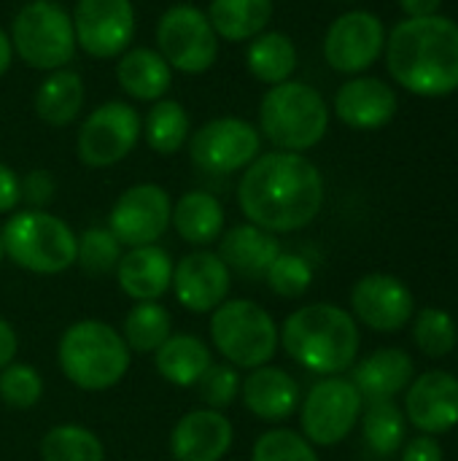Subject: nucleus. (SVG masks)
Masks as SVG:
<instances>
[{
    "label": "nucleus",
    "mask_w": 458,
    "mask_h": 461,
    "mask_svg": "<svg viewBox=\"0 0 458 461\" xmlns=\"http://www.w3.org/2000/svg\"><path fill=\"white\" fill-rule=\"evenodd\" d=\"M238 203L248 224L267 232L308 227L324 205L321 170L302 154L270 151L256 157L238 186Z\"/></svg>",
    "instance_id": "obj_1"
},
{
    "label": "nucleus",
    "mask_w": 458,
    "mask_h": 461,
    "mask_svg": "<svg viewBox=\"0 0 458 461\" xmlns=\"http://www.w3.org/2000/svg\"><path fill=\"white\" fill-rule=\"evenodd\" d=\"M391 78L421 97H445L458 89V22L418 16L400 22L386 38Z\"/></svg>",
    "instance_id": "obj_2"
},
{
    "label": "nucleus",
    "mask_w": 458,
    "mask_h": 461,
    "mask_svg": "<svg viewBox=\"0 0 458 461\" xmlns=\"http://www.w3.org/2000/svg\"><path fill=\"white\" fill-rule=\"evenodd\" d=\"M281 343L300 367L319 375H340L356 362L359 327L348 311L332 303H313L283 321Z\"/></svg>",
    "instance_id": "obj_3"
},
{
    "label": "nucleus",
    "mask_w": 458,
    "mask_h": 461,
    "mask_svg": "<svg viewBox=\"0 0 458 461\" xmlns=\"http://www.w3.org/2000/svg\"><path fill=\"white\" fill-rule=\"evenodd\" d=\"M62 375L84 392H105L124 381L132 351L121 332L97 319L70 324L57 346Z\"/></svg>",
    "instance_id": "obj_4"
},
{
    "label": "nucleus",
    "mask_w": 458,
    "mask_h": 461,
    "mask_svg": "<svg viewBox=\"0 0 458 461\" xmlns=\"http://www.w3.org/2000/svg\"><path fill=\"white\" fill-rule=\"evenodd\" d=\"M259 124L273 146L302 154L324 140L329 130V108L321 92L310 84L283 81L262 97Z\"/></svg>",
    "instance_id": "obj_5"
},
{
    "label": "nucleus",
    "mask_w": 458,
    "mask_h": 461,
    "mask_svg": "<svg viewBox=\"0 0 458 461\" xmlns=\"http://www.w3.org/2000/svg\"><path fill=\"white\" fill-rule=\"evenodd\" d=\"M3 254L22 270L35 276H59L76 265V232L49 211H19L3 230Z\"/></svg>",
    "instance_id": "obj_6"
},
{
    "label": "nucleus",
    "mask_w": 458,
    "mask_h": 461,
    "mask_svg": "<svg viewBox=\"0 0 458 461\" xmlns=\"http://www.w3.org/2000/svg\"><path fill=\"white\" fill-rule=\"evenodd\" d=\"M211 340L238 370L265 367L281 343L275 319L254 300H224L211 316Z\"/></svg>",
    "instance_id": "obj_7"
},
{
    "label": "nucleus",
    "mask_w": 458,
    "mask_h": 461,
    "mask_svg": "<svg viewBox=\"0 0 458 461\" xmlns=\"http://www.w3.org/2000/svg\"><path fill=\"white\" fill-rule=\"evenodd\" d=\"M11 46L30 68L59 70L76 54L73 19L54 0H30L13 19Z\"/></svg>",
    "instance_id": "obj_8"
},
{
    "label": "nucleus",
    "mask_w": 458,
    "mask_h": 461,
    "mask_svg": "<svg viewBox=\"0 0 458 461\" xmlns=\"http://www.w3.org/2000/svg\"><path fill=\"white\" fill-rule=\"evenodd\" d=\"M157 46L165 62L181 73H205L219 57V35L194 5H173L157 24Z\"/></svg>",
    "instance_id": "obj_9"
},
{
    "label": "nucleus",
    "mask_w": 458,
    "mask_h": 461,
    "mask_svg": "<svg viewBox=\"0 0 458 461\" xmlns=\"http://www.w3.org/2000/svg\"><path fill=\"white\" fill-rule=\"evenodd\" d=\"M359 413L362 394L356 392V386L346 378L329 375L308 392L300 411V424L310 446L329 448L343 443L354 432Z\"/></svg>",
    "instance_id": "obj_10"
},
{
    "label": "nucleus",
    "mask_w": 458,
    "mask_h": 461,
    "mask_svg": "<svg viewBox=\"0 0 458 461\" xmlns=\"http://www.w3.org/2000/svg\"><path fill=\"white\" fill-rule=\"evenodd\" d=\"M140 116L132 105L111 100L97 105L78 130V159L86 167H111L121 162L140 138Z\"/></svg>",
    "instance_id": "obj_11"
},
{
    "label": "nucleus",
    "mask_w": 458,
    "mask_h": 461,
    "mask_svg": "<svg viewBox=\"0 0 458 461\" xmlns=\"http://www.w3.org/2000/svg\"><path fill=\"white\" fill-rule=\"evenodd\" d=\"M262 149V135L254 124L246 119L224 116L202 124L192 140H189V154L192 162L216 176H229L235 170L248 167Z\"/></svg>",
    "instance_id": "obj_12"
},
{
    "label": "nucleus",
    "mask_w": 458,
    "mask_h": 461,
    "mask_svg": "<svg viewBox=\"0 0 458 461\" xmlns=\"http://www.w3.org/2000/svg\"><path fill=\"white\" fill-rule=\"evenodd\" d=\"M173 200L157 184L130 186L108 216V230L116 235L121 246H154L170 227Z\"/></svg>",
    "instance_id": "obj_13"
},
{
    "label": "nucleus",
    "mask_w": 458,
    "mask_h": 461,
    "mask_svg": "<svg viewBox=\"0 0 458 461\" xmlns=\"http://www.w3.org/2000/svg\"><path fill=\"white\" fill-rule=\"evenodd\" d=\"M70 19L76 46L100 59L127 51L135 35L132 0H78Z\"/></svg>",
    "instance_id": "obj_14"
},
{
    "label": "nucleus",
    "mask_w": 458,
    "mask_h": 461,
    "mask_svg": "<svg viewBox=\"0 0 458 461\" xmlns=\"http://www.w3.org/2000/svg\"><path fill=\"white\" fill-rule=\"evenodd\" d=\"M386 49L383 22L370 11H348L337 16L324 38V57L340 73H362L378 62Z\"/></svg>",
    "instance_id": "obj_15"
},
{
    "label": "nucleus",
    "mask_w": 458,
    "mask_h": 461,
    "mask_svg": "<svg viewBox=\"0 0 458 461\" xmlns=\"http://www.w3.org/2000/svg\"><path fill=\"white\" fill-rule=\"evenodd\" d=\"M351 308L364 327L375 332H397L413 319L416 303L400 278L373 273L356 281L351 292Z\"/></svg>",
    "instance_id": "obj_16"
},
{
    "label": "nucleus",
    "mask_w": 458,
    "mask_h": 461,
    "mask_svg": "<svg viewBox=\"0 0 458 461\" xmlns=\"http://www.w3.org/2000/svg\"><path fill=\"white\" fill-rule=\"evenodd\" d=\"M232 273L213 251H192L173 270L175 300L192 313H213L229 294Z\"/></svg>",
    "instance_id": "obj_17"
},
{
    "label": "nucleus",
    "mask_w": 458,
    "mask_h": 461,
    "mask_svg": "<svg viewBox=\"0 0 458 461\" xmlns=\"http://www.w3.org/2000/svg\"><path fill=\"white\" fill-rule=\"evenodd\" d=\"M405 419L424 435H443L458 427V378L443 370L424 373L405 397Z\"/></svg>",
    "instance_id": "obj_18"
},
{
    "label": "nucleus",
    "mask_w": 458,
    "mask_h": 461,
    "mask_svg": "<svg viewBox=\"0 0 458 461\" xmlns=\"http://www.w3.org/2000/svg\"><path fill=\"white\" fill-rule=\"evenodd\" d=\"M235 429L221 411H192L173 427L170 454L175 461H221L232 448Z\"/></svg>",
    "instance_id": "obj_19"
},
{
    "label": "nucleus",
    "mask_w": 458,
    "mask_h": 461,
    "mask_svg": "<svg viewBox=\"0 0 458 461\" xmlns=\"http://www.w3.org/2000/svg\"><path fill=\"white\" fill-rule=\"evenodd\" d=\"M397 92L373 76L346 81L335 95V111L343 124L354 130H381L397 113Z\"/></svg>",
    "instance_id": "obj_20"
},
{
    "label": "nucleus",
    "mask_w": 458,
    "mask_h": 461,
    "mask_svg": "<svg viewBox=\"0 0 458 461\" xmlns=\"http://www.w3.org/2000/svg\"><path fill=\"white\" fill-rule=\"evenodd\" d=\"M173 257L165 249L138 246L121 257L116 267V281L127 297L138 303H157L173 286Z\"/></svg>",
    "instance_id": "obj_21"
},
{
    "label": "nucleus",
    "mask_w": 458,
    "mask_h": 461,
    "mask_svg": "<svg viewBox=\"0 0 458 461\" xmlns=\"http://www.w3.org/2000/svg\"><path fill=\"white\" fill-rule=\"evenodd\" d=\"M240 394L246 408L267 424L286 421L300 408V384L281 367L251 370L240 384Z\"/></svg>",
    "instance_id": "obj_22"
},
{
    "label": "nucleus",
    "mask_w": 458,
    "mask_h": 461,
    "mask_svg": "<svg viewBox=\"0 0 458 461\" xmlns=\"http://www.w3.org/2000/svg\"><path fill=\"white\" fill-rule=\"evenodd\" d=\"M281 254V243L273 232L256 227V224H238L229 232L221 235L219 257L243 278H265L267 267Z\"/></svg>",
    "instance_id": "obj_23"
},
{
    "label": "nucleus",
    "mask_w": 458,
    "mask_h": 461,
    "mask_svg": "<svg viewBox=\"0 0 458 461\" xmlns=\"http://www.w3.org/2000/svg\"><path fill=\"white\" fill-rule=\"evenodd\" d=\"M413 381V359L400 348H381L359 362L354 370V386L362 400L381 402L400 394Z\"/></svg>",
    "instance_id": "obj_24"
},
{
    "label": "nucleus",
    "mask_w": 458,
    "mask_h": 461,
    "mask_svg": "<svg viewBox=\"0 0 458 461\" xmlns=\"http://www.w3.org/2000/svg\"><path fill=\"white\" fill-rule=\"evenodd\" d=\"M213 365L211 348L197 338L186 332H173L157 351H154V367L157 373L181 389L197 386V381L205 375V370Z\"/></svg>",
    "instance_id": "obj_25"
},
{
    "label": "nucleus",
    "mask_w": 458,
    "mask_h": 461,
    "mask_svg": "<svg viewBox=\"0 0 458 461\" xmlns=\"http://www.w3.org/2000/svg\"><path fill=\"white\" fill-rule=\"evenodd\" d=\"M121 89L135 100H159L173 84V68L154 49L138 46L121 54L116 65Z\"/></svg>",
    "instance_id": "obj_26"
},
{
    "label": "nucleus",
    "mask_w": 458,
    "mask_h": 461,
    "mask_svg": "<svg viewBox=\"0 0 458 461\" xmlns=\"http://www.w3.org/2000/svg\"><path fill=\"white\" fill-rule=\"evenodd\" d=\"M170 224L192 246H211L224 232V208L211 192H186L173 205Z\"/></svg>",
    "instance_id": "obj_27"
},
{
    "label": "nucleus",
    "mask_w": 458,
    "mask_h": 461,
    "mask_svg": "<svg viewBox=\"0 0 458 461\" xmlns=\"http://www.w3.org/2000/svg\"><path fill=\"white\" fill-rule=\"evenodd\" d=\"M84 105V81L76 70L59 68L54 70L35 92V113L51 124L65 127L70 124Z\"/></svg>",
    "instance_id": "obj_28"
},
{
    "label": "nucleus",
    "mask_w": 458,
    "mask_h": 461,
    "mask_svg": "<svg viewBox=\"0 0 458 461\" xmlns=\"http://www.w3.org/2000/svg\"><path fill=\"white\" fill-rule=\"evenodd\" d=\"M273 16V0H211L208 19L224 41L256 38Z\"/></svg>",
    "instance_id": "obj_29"
},
{
    "label": "nucleus",
    "mask_w": 458,
    "mask_h": 461,
    "mask_svg": "<svg viewBox=\"0 0 458 461\" xmlns=\"http://www.w3.org/2000/svg\"><path fill=\"white\" fill-rule=\"evenodd\" d=\"M248 70L265 84H283L297 68V49L283 32H259L246 51Z\"/></svg>",
    "instance_id": "obj_30"
},
{
    "label": "nucleus",
    "mask_w": 458,
    "mask_h": 461,
    "mask_svg": "<svg viewBox=\"0 0 458 461\" xmlns=\"http://www.w3.org/2000/svg\"><path fill=\"white\" fill-rule=\"evenodd\" d=\"M173 335V316L159 303H138L127 319L121 338L135 354H154Z\"/></svg>",
    "instance_id": "obj_31"
},
{
    "label": "nucleus",
    "mask_w": 458,
    "mask_h": 461,
    "mask_svg": "<svg viewBox=\"0 0 458 461\" xmlns=\"http://www.w3.org/2000/svg\"><path fill=\"white\" fill-rule=\"evenodd\" d=\"M40 461H105V448L92 429L59 424L43 435Z\"/></svg>",
    "instance_id": "obj_32"
},
{
    "label": "nucleus",
    "mask_w": 458,
    "mask_h": 461,
    "mask_svg": "<svg viewBox=\"0 0 458 461\" xmlns=\"http://www.w3.org/2000/svg\"><path fill=\"white\" fill-rule=\"evenodd\" d=\"M143 132L157 154H175L189 138V113L175 100H159L148 111Z\"/></svg>",
    "instance_id": "obj_33"
},
{
    "label": "nucleus",
    "mask_w": 458,
    "mask_h": 461,
    "mask_svg": "<svg viewBox=\"0 0 458 461\" xmlns=\"http://www.w3.org/2000/svg\"><path fill=\"white\" fill-rule=\"evenodd\" d=\"M362 432L367 446L381 454V456H391L402 448L405 440V416L402 411L391 402V400H381V402H370L364 419H362Z\"/></svg>",
    "instance_id": "obj_34"
},
{
    "label": "nucleus",
    "mask_w": 458,
    "mask_h": 461,
    "mask_svg": "<svg viewBox=\"0 0 458 461\" xmlns=\"http://www.w3.org/2000/svg\"><path fill=\"white\" fill-rule=\"evenodd\" d=\"M124 251L116 235L108 227H92L78 238L76 246V262L81 265L84 273L89 276H108L116 273Z\"/></svg>",
    "instance_id": "obj_35"
},
{
    "label": "nucleus",
    "mask_w": 458,
    "mask_h": 461,
    "mask_svg": "<svg viewBox=\"0 0 458 461\" xmlns=\"http://www.w3.org/2000/svg\"><path fill=\"white\" fill-rule=\"evenodd\" d=\"M413 338L427 357L443 359L456 346V321L443 308H424L416 319Z\"/></svg>",
    "instance_id": "obj_36"
},
{
    "label": "nucleus",
    "mask_w": 458,
    "mask_h": 461,
    "mask_svg": "<svg viewBox=\"0 0 458 461\" xmlns=\"http://www.w3.org/2000/svg\"><path fill=\"white\" fill-rule=\"evenodd\" d=\"M265 281H267V286H270L278 297L297 300V297H302V294L310 289V284H313V267H310L308 259H302L300 254L281 251V254L275 257V262L267 267Z\"/></svg>",
    "instance_id": "obj_37"
},
{
    "label": "nucleus",
    "mask_w": 458,
    "mask_h": 461,
    "mask_svg": "<svg viewBox=\"0 0 458 461\" xmlns=\"http://www.w3.org/2000/svg\"><path fill=\"white\" fill-rule=\"evenodd\" d=\"M43 397V378L32 365H8L0 370V400L16 411H30Z\"/></svg>",
    "instance_id": "obj_38"
},
{
    "label": "nucleus",
    "mask_w": 458,
    "mask_h": 461,
    "mask_svg": "<svg viewBox=\"0 0 458 461\" xmlns=\"http://www.w3.org/2000/svg\"><path fill=\"white\" fill-rule=\"evenodd\" d=\"M251 461H319V456L302 435L292 429H270L254 443Z\"/></svg>",
    "instance_id": "obj_39"
},
{
    "label": "nucleus",
    "mask_w": 458,
    "mask_h": 461,
    "mask_svg": "<svg viewBox=\"0 0 458 461\" xmlns=\"http://www.w3.org/2000/svg\"><path fill=\"white\" fill-rule=\"evenodd\" d=\"M197 392L200 400L211 408V411H224L235 402V397L240 394V373L232 365H211L205 370V375L197 381Z\"/></svg>",
    "instance_id": "obj_40"
},
{
    "label": "nucleus",
    "mask_w": 458,
    "mask_h": 461,
    "mask_svg": "<svg viewBox=\"0 0 458 461\" xmlns=\"http://www.w3.org/2000/svg\"><path fill=\"white\" fill-rule=\"evenodd\" d=\"M19 184H22V200L35 211H43L54 200L57 181L49 170H30L24 178H19Z\"/></svg>",
    "instance_id": "obj_41"
},
{
    "label": "nucleus",
    "mask_w": 458,
    "mask_h": 461,
    "mask_svg": "<svg viewBox=\"0 0 458 461\" xmlns=\"http://www.w3.org/2000/svg\"><path fill=\"white\" fill-rule=\"evenodd\" d=\"M22 203V184H19V176L0 162V213H8L13 211L16 205Z\"/></svg>",
    "instance_id": "obj_42"
},
{
    "label": "nucleus",
    "mask_w": 458,
    "mask_h": 461,
    "mask_svg": "<svg viewBox=\"0 0 458 461\" xmlns=\"http://www.w3.org/2000/svg\"><path fill=\"white\" fill-rule=\"evenodd\" d=\"M402 461H443V446L432 435H421L405 446Z\"/></svg>",
    "instance_id": "obj_43"
},
{
    "label": "nucleus",
    "mask_w": 458,
    "mask_h": 461,
    "mask_svg": "<svg viewBox=\"0 0 458 461\" xmlns=\"http://www.w3.org/2000/svg\"><path fill=\"white\" fill-rule=\"evenodd\" d=\"M16 351H19V338H16L13 327L0 316V370L13 362Z\"/></svg>",
    "instance_id": "obj_44"
},
{
    "label": "nucleus",
    "mask_w": 458,
    "mask_h": 461,
    "mask_svg": "<svg viewBox=\"0 0 458 461\" xmlns=\"http://www.w3.org/2000/svg\"><path fill=\"white\" fill-rule=\"evenodd\" d=\"M400 5L408 14V19H418V16H435L443 0H400Z\"/></svg>",
    "instance_id": "obj_45"
},
{
    "label": "nucleus",
    "mask_w": 458,
    "mask_h": 461,
    "mask_svg": "<svg viewBox=\"0 0 458 461\" xmlns=\"http://www.w3.org/2000/svg\"><path fill=\"white\" fill-rule=\"evenodd\" d=\"M11 57H13V46H11L8 35L0 30V76L8 70V65H11Z\"/></svg>",
    "instance_id": "obj_46"
},
{
    "label": "nucleus",
    "mask_w": 458,
    "mask_h": 461,
    "mask_svg": "<svg viewBox=\"0 0 458 461\" xmlns=\"http://www.w3.org/2000/svg\"><path fill=\"white\" fill-rule=\"evenodd\" d=\"M0 262H3V238H0Z\"/></svg>",
    "instance_id": "obj_47"
}]
</instances>
